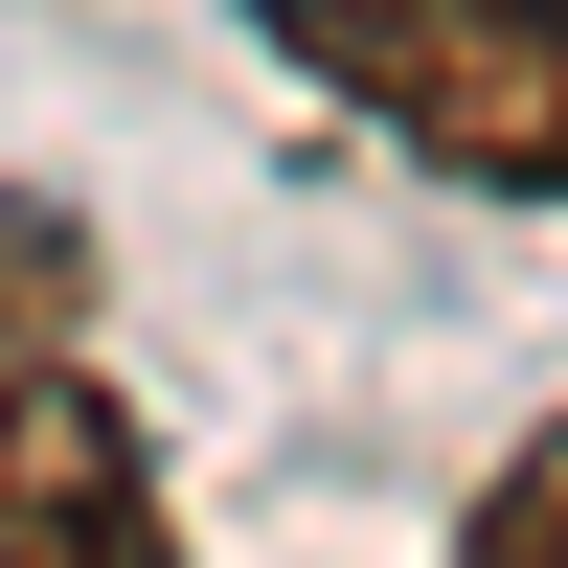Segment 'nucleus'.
<instances>
[{
    "mask_svg": "<svg viewBox=\"0 0 568 568\" xmlns=\"http://www.w3.org/2000/svg\"><path fill=\"white\" fill-rule=\"evenodd\" d=\"M455 568H568V433H524L478 478V524H455Z\"/></svg>",
    "mask_w": 568,
    "mask_h": 568,
    "instance_id": "7ed1b4c3",
    "label": "nucleus"
},
{
    "mask_svg": "<svg viewBox=\"0 0 568 568\" xmlns=\"http://www.w3.org/2000/svg\"><path fill=\"white\" fill-rule=\"evenodd\" d=\"M364 136H409L433 182L568 205V0H251Z\"/></svg>",
    "mask_w": 568,
    "mask_h": 568,
    "instance_id": "f257e3e1",
    "label": "nucleus"
},
{
    "mask_svg": "<svg viewBox=\"0 0 568 568\" xmlns=\"http://www.w3.org/2000/svg\"><path fill=\"white\" fill-rule=\"evenodd\" d=\"M0 568H182L160 455H136V409L91 387L69 342H23V364H0Z\"/></svg>",
    "mask_w": 568,
    "mask_h": 568,
    "instance_id": "f03ea898",
    "label": "nucleus"
},
{
    "mask_svg": "<svg viewBox=\"0 0 568 568\" xmlns=\"http://www.w3.org/2000/svg\"><path fill=\"white\" fill-rule=\"evenodd\" d=\"M69 318H91V251H69L45 205H0V364H23V342H69Z\"/></svg>",
    "mask_w": 568,
    "mask_h": 568,
    "instance_id": "20e7f679",
    "label": "nucleus"
}]
</instances>
